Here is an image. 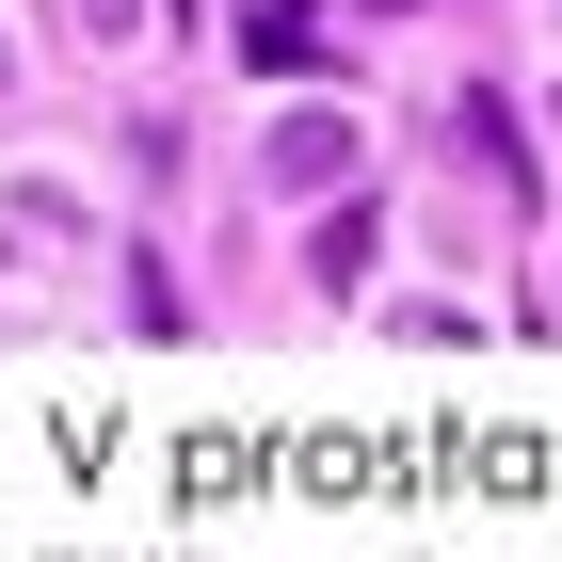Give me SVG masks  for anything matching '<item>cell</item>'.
I'll return each mask as SVG.
<instances>
[{
  "label": "cell",
  "instance_id": "1",
  "mask_svg": "<svg viewBox=\"0 0 562 562\" xmlns=\"http://www.w3.org/2000/svg\"><path fill=\"white\" fill-rule=\"evenodd\" d=\"M338 161H353L338 113H290V130H273V177H338Z\"/></svg>",
  "mask_w": 562,
  "mask_h": 562
}]
</instances>
